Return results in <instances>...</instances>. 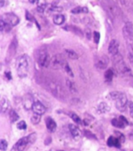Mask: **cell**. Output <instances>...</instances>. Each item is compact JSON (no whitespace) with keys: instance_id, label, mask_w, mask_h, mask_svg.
I'll return each instance as SVG.
<instances>
[{"instance_id":"7c38bea8","label":"cell","mask_w":133,"mask_h":151,"mask_svg":"<svg viewBox=\"0 0 133 151\" xmlns=\"http://www.w3.org/2000/svg\"><path fill=\"white\" fill-rule=\"evenodd\" d=\"M118 50H119V41L116 39H112L108 45V52L113 56L114 55L119 53Z\"/></svg>"},{"instance_id":"8992f818","label":"cell","mask_w":133,"mask_h":151,"mask_svg":"<svg viewBox=\"0 0 133 151\" xmlns=\"http://www.w3.org/2000/svg\"><path fill=\"white\" fill-rule=\"evenodd\" d=\"M66 63V60L65 59L63 55L57 54L52 57L49 66L53 69H64Z\"/></svg>"},{"instance_id":"d4e9b609","label":"cell","mask_w":133,"mask_h":151,"mask_svg":"<svg viewBox=\"0 0 133 151\" xmlns=\"http://www.w3.org/2000/svg\"><path fill=\"white\" fill-rule=\"evenodd\" d=\"M65 53H66L68 58L72 59V60H77L79 58V55H77V53L71 49H65Z\"/></svg>"},{"instance_id":"e575fe53","label":"cell","mask_w":133,"mask_h":151,"mask_svg":"<svg viewBox=\"0 0 133 151\" xmlns=\"http://www.w3.org/2000/svg\"><path fill=\"white\" fill-rule=\"evenodd\" d=\"M7 147H8V142L5 139H1V141H0V149H1V150H6Z\"/></svg>"},{"instance_id":"836d02e7","label":"cell","mask_w":133,"mask_h":151,"mask_svg":"<svg viewBox=\"0 0 133 151\" xmlns=\"http://www.w3.org/2000/svg\"><path fill=\"white\" fill-rule=\"evenodd\" d=\"M114 133H115V136L117 137V138L119 139V140L121 141V142L122 143V142H124V141H125V138H124V136L123 135L121 132H118V131H114Z\"/></svg>"},{"instance_id":"30bf717a","label":"cell","mask_w":133,"mask_h":151,"mask_svg":"<svg viewBox=\"0 0 133 151\" xmlns=\"http://www.w3.org/2000/svg\"><path fill=\"white\" fill-rule=\"evenodd\" d=\"M109 58L107 57V55H101V56L96 58L95 65H96L97 69H105L107 67V65H108V64H109Z\"/></svg>"},{"instance_id":"d6a6232c","label":"cell","mask_w":133,"mask_h":151,"mask_svg":"<svg viewBox=\"0 0 133 151\" xmlns=\"http://www.w3.org/2000/svg\"><path fill=\"white\" fill-rule=\"evenodd\" d=\"M26 18H27V20H29V21H30V22L35 21V24H36L38 26L39 29H40V26H39L38 23H37V22H36V20H35V19L34 18L33 15H31V14H30V13L28 12V11H26Z\"/></svg>"},{"instance_id":"277c9868","label":"cell","mask_w":133,"mask_h":151,"mask_svg":"<svg viewBox=\"0 0 133 151\" xmlns=\"http://www.w3.org/2000/svg\"><path fill=\"white\" fill-rule=\"evenodd\" d=\"M122 34L129 52H133V24L127 22L122 28Z\"/></svg>"},{"instance_id":"60d3db41","label":"cell","mask_w":133,"mask_h":151,"mask_svg":"<svg viewBox=\"0 0 133 151\" xmlns=\"http://www.w3.org/2000/svg\"><path fill=\"white\" fill-rule=\"evenodd\" d=\"M84 35H86V37L90 40V37H91V32H90V29L86 28L85 29V31H84Z\"/></svg>"},{"instance_id":"f1b7e54d","label":"cell","mask_w":133,"mask_h":151,"mask_svg":"<svg viewBox=\"0 0 133 151\" xmlns=\"http://www.w3.org/2000/svg\"><path fill=\"white\" fill-rule=\"evenodd\" d=\"M111 124L112 125H114V127L120 128V129H122V128L125 127V125L122 123V122L119 119H114L111 120Z\"/></svg>"},{"instance_id":"cb8c5ba5","label":"cell","mask_w":133,"mask_h":151,"mask_svg":"<svg viewBox=\"0 0 133 151\" xmlns=\"http://www.w3.org/2000/svg\"><path fill=\"white\" fill-rule=\"evenodd\" d=\"M114 71L112 69H108L107 70H106V72L104 73V78H105L106 82H111L113 77H114Z\"/></svg>"},{"instance_id":"5bb4252c","label":"cell","mask_w":133,"mask_h":151,"mask_svg":"<svg viewBox=\"0 0 133 151\" xmlns=\"http://www.w3.org/2000/svg\"><path fill=\"white\" fill-rule=\"evenodd\" d=\"M45 124H46V127H47V130L50 132H55L57 129V124L55 122V120L51 117H47L45 119Z\"/></svg>"},{"instance_id":"5b68a950","label":"cell","mask_w":133,"mask_h":151,"mask_svg":"<svg viewBox=\"0 0 133 151\" xmlns=\"http://www.w3.org/2000/svg\"><path fill=\"white\" fill-rule=\"evenodd\" d=\"M45 84H46L47 89L49 90V91H51V93L55 97H57V98H59L61 100L64 99L65 96L64 89L61 86L59 83H58L55 80H48L47 82L45 83Z\"/></svg>"},{"instance_id":"44dd1931","label":"cell","mask_w":133,"mask_h":151,"mask_svg":"<svg viewBox=\"0 0 133 151\" xmlns=\"http://www.w3.org/2000/svg\"><path fill=\"white\" fill-rule=\"evenodd\" d=\"M65 17L64 15L62 14H56L53 17V22L54 24H57V25H61L65 22Z\"/></svg>"},{"instance_id":"8fae6325","label":"cell","mask_w":133,"mask_h":151,"mask_svg":"<svg viewBox=\"0 0 133 151\" xmlns=\"http://www.w3.org/2000/svg\"><path fill=\"white\" fill-rule=\"evenodd\" d=\"M115 105L116 108L118 110L120 111H124L127 108V104H128V99H127L126 95L122 93V94L121 95V97L116 101Z\"/></svg>"},{"instance_id":"52a82bcc","label":"cell","mask_w":133,"mask_h":151,"mask_svg":"<svg viewBox=\"0 0 133 151\" xmlns=\"http://www.w3.org/2000/svg\"><path fill=\"white\" fill-rule=\"evenodd\" d=\"M52 58L50 57L49 53L45 49H41L37 53V62L41 67H47L50 65Z\"/></svg>"},{"instance_id":"4dcf8cb0","label":"cell","mask_w":133,"mask_h":151,"mask_svg":"<svg viewBox=\"0 0 133 151\" xmlns=\"http://www.w3.org/2000/svg\"><path fill=\"white\" fill-rule=\"evenodd\" d=\"M64 70H65V72L66 73L67 75L69 76H70V77H73V76H74V74H73V70H72L70 65L68 64V63H66V64H65V65Z\"/></svg>"},{"instance_id":"f35d334b","label":"cell","mask_w":133,"mask_h":151,"mask_svg":"<svg viewBox=\"0 0 133 151\" xmlns=\"http://www.w3.org/2000/svg\"><path fill=\"white\" fill-rule=\"evenodd\" d=\"M129 113L131 115L132 118H133V102L130 101L129 103Z\"/></svg>"},{"instance_id":"4fadbf2b","label":"cell","mask_w":133,"mask_h":151,"mask_svg":"<svg viewBox=\"0 0 133 151\" xmlns=\"http://www.w3.org/2000/svg\"><path fill=\"white\" fill-rule=\"evenodd\" d=\"M32 110L34 111V113L41 114V115L46 112V108H45V106L41 101H35V104L33 105Z\"/></svg>"},{"instance_id":"d6986e66","label":"cell","mask_w":133,"mask_h":151,"mask_svg":"<svg viewBox=\"0 0 133 151\" xmlns=\"http://www.w3.org/2000/svg\"><path fill=\"white\" fill-rule=\"evenodd\" d=\"M65 29H66V30H69V31H72L73 33H74V34H75V35H79V36H81V37H83V31H82L81 30H80L79 27H75V26H67V27H64Z\"/></svg>"},{"instance_id":"ab89813d","label":"cell","mask_w":133,"mask_h":151,"mask_svg":"<svg viewBox=\"0 0 133 151\" xmlns=\"http://www.w3.org/2000/svg\"><path fill=\"white\" fill-rule=\"evenodd\" d=\"M118 119H120L121 121L122 122V123H123V124H124V125H125V126H127V125H129V122H128V120H127V119H126V118H125V117L120 116V117H119V118H118Z\"/></svg>"},{"instance_id":"8d00e7d4","label":"cell","mask_w":133,"mask_h":151,"mask_svg":"<svg viewBox=\"0 0 133 151\" xmlns=\"http://www.w3.org/2000/svg\"><path fill=\"white\" fill-rule=\"evenodd\" d=\"M93 41L96 44L99 43V41H100V38H101V35L100 33L97 32V31H94L93 34Z\"/></svg>"},{"instance_id":"6da1fadb","label":"cell","mask_w":133,"mask_h":151,"mask_svg":"<svg viewBox=\"0 0 133 151\" xmlns=\"http://www.w3.org/2000/svg\"><path fill=\"white\" fill-rule=\"evenodd\" d=\"M30 68V58L27 55H22L16 60V69L20 78L26 77Z\"/></svg>"},{"instance_id":"2e32d148","label":"cell","mask_w":133,"mask_h":151,"mask_svg":"<svg viewBox=\"0 0 133 151\" xmlns=\"http://www.w3.org/2000/svg\"><path fill=\"white\" fill-rule=\"evenodd\" d=\"M69 129L71 132L72 136L74 139H79L80 138L81 136V132L80 130L79 129V128L77 126H75V125L73 124H69Z\"/></svg>"},{"instance_id":"4316f807","label":"cell","mask_w":133,"mask_h":151,"mask_svg":"<svg viewBox=\"0 0 133 151\" xmlns=\"http://www.w3.org/2000/svg\"><path fill=\"white\" fill-rule=\"evenodd\" d=\"M69 117L73 119V121L75 122V123H76V124H78V125H81V124H83V122L82 121L80 117H79V115H77L75 113L72 112L71 111V112L69 113Z\"/></svg>"},{"instance_id":"7402d4cb","label":"cell","mask_w":133,"mask_h":151,"mask_svg":"<svg viewBox=\"0 0 133 151\" xmlns=\"http://www.w3.org/2000/svg\"><path fill=\"white\" fill-rule=\"evenodd\" d=\"M35 104V102L33 101V98L31 97H25V101H24V108H26L27 110H30L33 108V105Z\"/></svg>"},{"instance_id":"9a60e30c","label":"cell","mask_w":133,"mask_h":151,"mask_svg":"<svg viewBox=\"0 0 133 151\" xmlns=\"http://www.w3.org/2000/svg\"><path fill=\"white\" fill-rule=\"evenodd\" d=\"M107 144L110 147H117V148H120L121 142L118 139L116 136H110L109 138L107 139Z\"/></svg>"},{"instance_id":"7a4b0ae2","label":"cell","mask_w":133,"mask_h":151,"mask_svg":"<svg viewBox=\"0 0 133 151\" xmlns=\"http://www.w3.org/2000/svg\"><path fill=\"white\" fill-rule=\"evenodd\" d=\"M112 62L114 63V68L118 73L124 76L131 74V69L126 65L122 55L120 53H118L112 56Z\"/></svg>"},{"instance_id":"b9f144b4","label":"cell","mask_w":133,"mask_h":151,"mask_svg":"<svg viewBox=\"0 0 133 151\" xmlns=\"http://www.w3.org/2000/svg\"><path fill=\"white\" fill-rule=\"evenodd\" d=\"M5 76H6V77L8 79V80H11L12 79V76H11V73L9 71H6L5 73Z\"/></svg>"},{"instance_id":"ac0fdd59","label":"cell","mask_w":133,"mask_h":151,"mask_svg":"<svg viewBox=\"0 0 133 151\" xmlns=\"http://www.w3.org/2000/svg\"><path fill=\"white\" fill-rule=\"evenodd\" d=\"M110 111V106L105 103V102H101L97 106V112L100 114H104Z\"/></svg>"},{"instance_id":"d590c367","label":"cell","mask_w":133,"mask_h":151,"mask_svg":"<svg viewBox=\"0 0 133 151\" xmlns=\"http://www.w3.org/2000/svg\"><path fill=\"white\" fill-rule=\"evenodd\" d=\"M17 126L18 129H20V130H24L27 129L26 122H25L24 121H23V120H22V121H19V122L17 123Z\"/></svg>"},{"instance_id":"1f68e13d","label":"cell","mask_w":133,"mask_h":151,"mask_svg":"<svg viewBox=\"0 0 133 151\" xmlns=\"http://www.w3.org/2000/svg\"><path fill=\"white\" fill-rule=\"evenodd\" d=\"M47 6V2H41L38 3L37 7V10L38 11L39 13H43L45 11V8Z\"/></svg>"},{"instance_id":"83f0119b","label":"cell","mask_w":133,"mask_h":151,"mask_svg":"<svg viewBox=\"0 0 133 151\" xmlns=\"http://www.w3.org/2000/svg\"><path fill=\"white\" fill-rule=\"evenodd\" d=\"M122 94V92H120V91H113V92H111V93L108 94V97L112 101H117V100L121 97V95Z\"/></svg>"},{"instance_id":"3957f363","label":"cell","mask_w":133,"mask_h":151,"mask_svg":"<svg viewBox=\"0 0 133 151\" xmlns=\"http://www.w3.org/2000/svg\"><path fill=\"white\" fill-rule=\"evenodd\" d=\"M36 133L33 132L31 134H29L28 136H24L23 138L19 139L13 147L11 148L10 151H24L27 147L28 145L32 144L36 140Z\"/></svg>"},{"instance_id":"f546056e","label":"cell","mask_w":133,"mask_h":151,"mask_svg":"<svg viewBox=\"0 0 133 151\" xmlns=\"http://www.w3.org/2000/svg\"><path fill=\"white\" fill-rule=\"evenodd\" d=\"M41 114L34 113L32 116H31V118H30V121H31V122H32L34 125H37V124H38V123L41 122Z\"/></svg>"},{"instance_id":"ffe728a7","label":"cell","mask_w":133,"mask_h":151,"mask_svg":"<svg viewBox=\"0 0 133 151\" xmlns=\"http://www.w3.org/2000/svg\"><path fill=\"white\" fill-rule=\"evenodd\" d=\"M66 86L69 89V91L73 93H77V88H76V85L73 81H72L71 80H69L67 79L66 80Z\"/></svg>"},{"instance_id":"7bdbcfd3","label":"cell","mask_w":133,"mask_h":151,"mask_svg":"<svg viewBox=\"0 0 133 151\" xmlns=\"http://www.w3.org/2000/svg\"><path fill=\"white\" fill-rule=\"evenodd\" d=\"M129 58L130 63L132 64L133 65V52H129Z\"/></svg>"},{"instance_id":"484cf974","label":"cell","mask_w":133,"mask_h":151,"mask_svg":"<svg viewBox=\"0 0 133 151\" xmlns=\"http://www.w3.org/2000/svg\"><path fill=\"white\" fill-rule=\"evenodd\" d=\"M9 116L11 122H15L18 121V119H19V116L18 115L17 113L14 110H13V109H11V110L9 111Z\"/></svg>"},{"instance_id":"ba28073f","label":"cell","mask_w":133,"mask_h":151,"mask_svg":"<svg viewBox=\"0 0 133 151\" xmlns=\"http://www.w3.org/2000/svg\"><path fill=\"white\" fill-rule=\"evenodd\" d=\"M18 47V41L17 40V37H14L13 40L11 41L10 44H9V47H8V51H7L6 54V59L7 61H10L12 58L14 57L15 54L17 53V50Z\"/></svg>"},{"instance_id":"e0dca14e","label":"cell","mask_w":133,"mask_h":151,"mask_svg":"<svg viewBox=\"0 0 133 151\" xmlns=\"http://www.w3.org/2000/svg\"><path fill=\"white\" fill-rule=\"evenodd\" d=\"M0 104H1V112H2V114L5 112H6L7 111L9 110V101L6 97H2Z\"/></svg>"},{"instance_id":"603a6c76","label":"cell","mask_w":133,"mask_h":151,"mask_svg":"<svg viewBox=\"0 0 133 151\" xmlns=\"http://www.w3.org/2000/svg\"><path fill=\"white\" fill-rule=\"evenodd\" d=\"M72 13L73 14H80V13H88V8L85 6H77L72 9Z\"/></svg>"},{"instance_id":"ee69618b","label":"cell","mask_w":133,"mask_h":151,"mask_svg":"<svg viewBox=\"0 0 133 151\" xmlns=\"http://www.w3.org/2000/svg\"><path fill=\"white\" fill-rule=\"evenodd\" d=\"M59 151H62V150H59Z\"/></svg>"},{"instance_id":"9c48e42d","label":"cell","mask_w":133,"mask_h":151,"mask_svg":"<svg viewBox=\"0 0 133 151\" xmlns=\"http://www.w3.org/2000/svg\"><path fill=\"white\" fill-rule=\"evenodd\" d=\"M1 18H2L6 24H9V25L12 27H14L16 26V25H17L19 22V17H18L16 14H14V13H6V14H4Z\"/></svg>"},{"instance_id":"74e56055","label":"cell","mask_w":133,"mask_h":151,"mask_svg":"<svg viewBox=\"0 0 133 151\" xmlns=\"http://www.w3.org/2000/svg\"><path fill=\"white\" fill-rule=\"evenodd\" d=\"M51 10L56 11V12H61L62 10H63V9H62V7H58L55 6V5H52V6L51 7Z\"/></svg>"}]
</instances>
